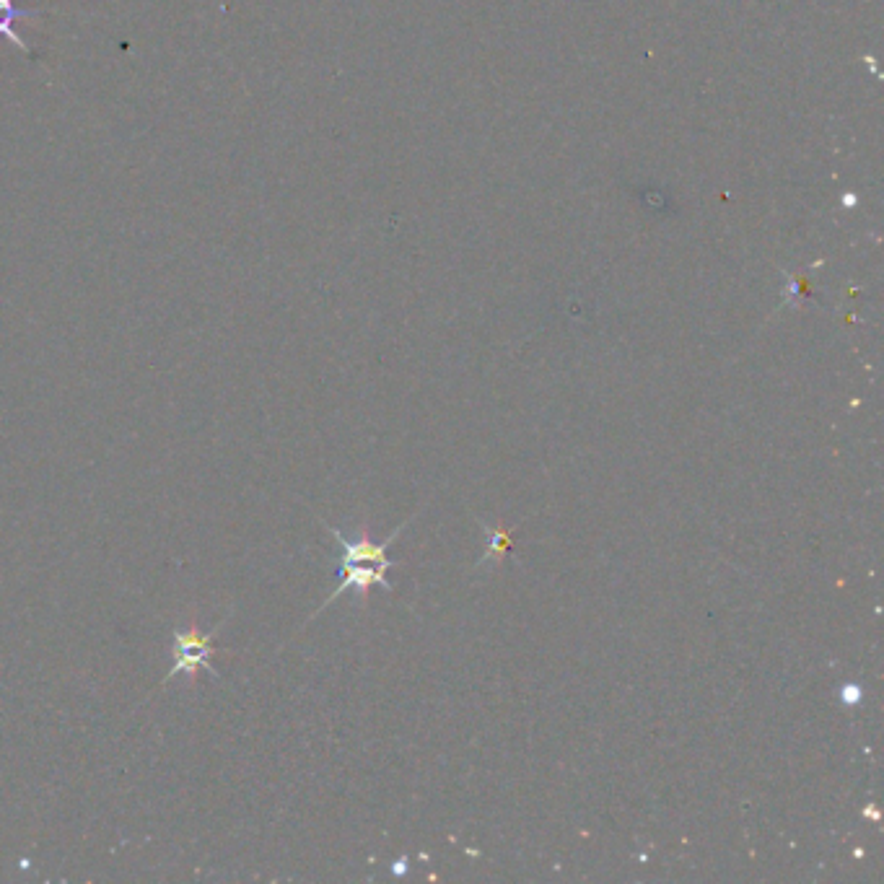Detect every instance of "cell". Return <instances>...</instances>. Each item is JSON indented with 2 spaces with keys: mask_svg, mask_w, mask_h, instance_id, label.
I'll list each match as a JSON object with an SVG mask.
<instances>
[{
  "mask_svg": "<svg viewBox=\"0 0 884 884\" xmlns=\"http://www.w3.org/2000/svg\"><path fill=\"white\" fill-rule=\"evenodd\" d=\"M488 537H490V553H493V558H503L506 550H509V535H506L503 529H488Z\"/></svg>",
  "mask_w": 884,
  "mask_h": 884,
  "instance_id": "obj_2",
  "label": "cell"
},
{
  "mask_svg": "<svg viewBox=\"0 0 884 884\" xmlns=\"http://www.w3.org/2000/svg\"><path fill=\"white\" fill-rule=\"evenodd\" d=\"M218 654V646L213 643V633H205L198 625V620L192 617L185 628L174 630L172 638V656L174 664L172 669L166 672V677L161 680V687H166L169 682H174L177 677H185L187 685H198L200 669H208L210 675L218 677V669L213 667V656Z\"/></svg>",
  "mask_w": 884,
  "mask_h": 884,
  "instance_id": "obj_1",
  "label": "cell"
}]
</instances>
